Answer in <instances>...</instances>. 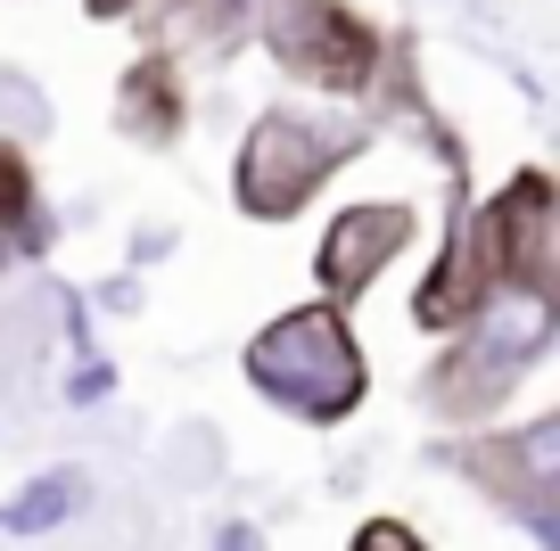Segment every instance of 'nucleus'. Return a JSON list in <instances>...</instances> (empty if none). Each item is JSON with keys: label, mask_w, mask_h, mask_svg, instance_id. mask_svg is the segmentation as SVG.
Returning <instances> with one entry per match:
<instances>
[{"label": "nucleus", "mask_w": 560, "mask_h": 551, "mask_svg": "<svg viewBox=\"0 0 560 551\" xmlns=\"http://www.w3.org/2000/svg\"><path fill=\"white\" fill-rule=\"evenodd\" d=\"M42 239V214H34V181H25V156L0 149V263L25 256Z\"/></svg>", "instance_id": "nucleus-7"}, {"label": "nucleus", "mask_w": 560, "mask_h": 551, "mask_svg": "<svg viewBox=\"0 0 560 551\" xmlns=\"http://www.w3.org/2000/svg\"><path fill=\"white\" fill-rule=\"evenodd\" d=\"M240 371L264 403H280V412H298V420H322V429L347 420L371 387V362L354 345L347 305H298V313H280V321H264L247 338Z\"/></svg>", "instance_id": "nucleus-1"}, {"label": "nucleus", "mask_w": 560, "mask_h": 551, "mask_svg": "<svg viewBox=\"0 0 560 551\" xmlns=\"http://www.w3.org/2000/svg\"><path fill=\"white\" fill-rule=\"evenodd\" d=\"M354 551H429V543H420V535L404 527V518H371V527L354 535Z\"/></svg>", "instance_id": "nucleus-9"}, {"label": "nucleus", "mask_w": 560, "mask_h": 551, "mask_svg": "<svg viewBox=\"0 0 560 551\" xmlns=\"http://www.w3.org/2000/svg\"><path fill=\"white\" fill-rule=\"evenodd\" d=\"M354 149H363V124H322V116H298V107H272V116H256V132L240 149V207L256 223L298 214Z\"/></svg>", "instance_id": "nucleus-3"}, {"label": "nucleus", "mask_w": 560, "mask_h": 551, "mask_svg": "<svg viewBox=\"0 0 560 551\" xmlns=\"http://www.w3.org/2000/svg\"><path fill=\"white\" fill-rule=\"evenodd\" d=\"M544 345H552V289H503L494 305H478L454 329V354L429 379V412H445V420L494 412Z\"/></svg>", "instance_id": "nucleus-2"}, {"label": "nucleus", "mask_w": 560, "mask_h": 551, "mask_svg": "<svg viewBox=\"0 0 560 551\" xmlns=\"http://www.w3.org/2000/svg\"><path fill=\"white\" fill-rule=\"evenodd\" d=\"M560 420H536L527 436H511V445H494V469H487V485L503 502H520L527 518L544 527V478H552V461H560Z\"/></svg>", "instance_id": "nucleus-6"}, {"label": "nucleus", "mask_w": 560, "mask_h": 551, "mask_svg": "<svg viewBox=\"0 0 560 551\" xmlns=\"http://www.w3.org/2000/svg\"><path fill=\"white\" fill-rule=\"evenodd\" d=\"M264 42L280 50V67L305 74L322 91H363L371 83V25L347 0H264L256 9Z\"/></svg>", "instance_id": "nucleus-4"}, {"label": "nucleus", "mask_w": 560, "mask_h": 551, "mask_svg": "<svg viewBox=\"0 0 560 551\" xmlns=\"http://www.w3.org/2000/svg\"><path fill=\"white\" fill-rule=\"evenodd\" d=\"M91 9H100V17H116V9H132V0H91Z\"/></svg>", "instance_id": "nucleus-10"}, {"label": "nucleus", "mask_w": 560, "mask_h": 551, "mask_svg": "<svg viewBox=\"0 0 560 551\" xmlns=\"http://www.w3.org/2000/svg\"><path fill=\"white\" fill-rule=\"evenodd\" d=\"M83 494V485L67 478V469H58V478H42V485H25L18 502H9V527L18 535H34V527H58V511H67V502Z\"/></svg>", "instance_id": "nucleus-8"}, {"label": "nucleus", "mask_w": 560, "mask_h": 551, "mask_svg": "<svg viewBox=\"0 0 560 551\" xmlns=\"http://www.w3.org/2000/svg\"><path fill=\"white\" fill-rule=\"evenodd\" d=\"M412 207H347L330 223V239H322V305H347V296H363L371 280L387 272V256H404V247H412Z\"/></svg>", "instance_id": "nucleus-5"}]
</instances>
